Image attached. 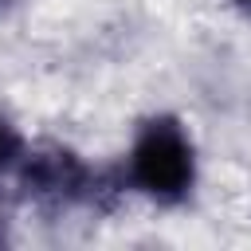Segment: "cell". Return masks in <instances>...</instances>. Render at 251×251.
Returning a JSON list of instances; mask_svg holds the SVG:
<instances>
[{
	"label": "cell",
	"instance_id": "obj_1",
	"mask_svg": "<svg viewBox=\"0 0 251 251\" xmlns=\"http://www.w3.org/2000/svg\"><path fill=\"white\" fill-rule=\"evenodd\" d=\"M16 180L27 204L43 212H67V208H114L118 192L126 188V176L114 180L106 169H90L75 149L67 145H35L24 149L16 165Z\"/></svg>",
	"mask_w": 251,
	"mask_h": 251
},
{
	"label": "cell",
	"instance_id": "obj_2",
	"mask_svg": "<svg viewBox=\"0 0 251 251\" xmlns=\"http://www.w3.org/2000/svg\"><path fill=\"white\" fill-rule=\"evenodd\" d=\"M126 184L153 204H184L196 188V145L180 118L149 114L126 157Z\"/></svg>",
	"mask_w": 251,
	"mask_h": 251
},
{
	"label": "cell",
	"instance_id": "obj_5",
	"mask_svg": "<svg viewBox=\"0 0 251 251\" xmlns=\"http://www.w3.org/2000/svg\"><path fill=\"white\" fill-rule=\"evenodd\" d=\"M0 220H4V212H0Z\"/></svg>",
	"mask_w": 251,
	"mask_h": 251
},
{
	"label": "cell",
	"instance_id": "obj_4",
	"mask_svg": "<svg viewBox=\"0 0 251 251\" xmlns=\"http://www.w3.org/2000/svg\"><path fill=\"white\" fill-rule=\"evenodd\" d=\"M235 4H239V8H243V12L251 16V0H235Z\"/></svg>",
	"mask_w": 251,
	"mask_h": 251
},
{
	"label": "cell",
	"instance_id": "obj_3",
	"mask_svg": "<svg viewBox=\"0 0 251 251\" xmlns=\"http://www.w3.org/2000/svg\"><path fill=\"white\" fill-rule=\"evenodd\" d=\"M24 137H20V129L12 126V118L0 110V173L4 169H16L20 165V157H24Z\"/></svg>",
	"mask_w": 251,
	"mask_h": 251
}]
</instances>
